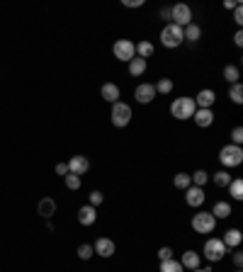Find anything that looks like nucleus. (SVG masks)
<instances>
[{
  "instance_id": "f257e3e1",
  "label": "nucleus",
  "mask_w": 243,
  "mask_h": 272,
  "mask_svg": "<svg viewBox=\"0 0 243 272\" xmlns=\"http://www.w3.org/2000/svg\"><path fill=\"white\" fill-rule=\"evenodd\" d=\"M226 253H229V248L224 245V241L221 238H214V236H209L205 241V248H202V255H205L209 263H221L226 258Z\"/></svg>"
},
{
  "instance_id": "f03ea898",
  "label": "nucleus",
  "mask_w": 243,
  "mask_h": 272,
  "mask_svg": "<svg viewBox=\"0 0 243 272\" xmlns=\"http://www.w3.org/2000/svg\"><path fill=\"white\" fill-rule=\"evenodd\" d=\"M197 104L192 97H175L173 102H170V114L178 119V122H185V119H192V114H195Z\"/></svg>"
},
{
  "instance_id": "7ed1b4c3",
  "label": "nucleus",
  "mask_w": 243,
  "mask_h": 272,
  "mask_svg": "<svg viewBox=\"0 0 243 272\" xmlns=\"http://www.w3.org/2000/svg\"><path fill=\"white\" fill-rule=\"evenodd\" d=\"M219 163L224 165V170L238 168V165L243 163V149L241 146H234V143L221 146V151H219Z\"/></svg>"
},
{
  "instance_id": "20e7f679",
  "label": "nucleus",
  "mask_w": 243,
  "mask_h": 272,
  "mask_svg": "<svg viewBox=\"0 0 243 272\" xmlns=\"http://www.w3.org/2000/svg\"><path fill=\"white\" fill-rule=\"evenodd\" d=\"M131 117H134V112H131V104L121 102V100H119V102H114L112 110H110V122H112V127H117V129L129 127Z\"/></svg>"
},
{
  "instance_id": "39448f33",
  "label": "nucleus",
  "mask_w": 243,
  "mask_h": 272,
  "mask_svg": "<svg viewBox=\"0 0 243 272\" xmlns=\"http://www.w3.org/2000/svg\"><path fill=\"white\" fill-rule=\"evenodd\" d=\"M183 41H185V39H183V27L168 22L166 27L160 29V44H163L166 49H178Z\"/></svg>"
},
{
  "instance_id": "423d86ee",
  "label": "nucleus",
  "mask_w": 243,
  "mask_h": 272,
  "mask_svg": "<svg viewBox=\"0 0 243 272\" xmlns=\"http://www.w3.org/2000/svg\"><path fill=\"white\" fill-rule=\"evenodd\" d=\"M190 226H192V231H195V234H214L216 219L212 216V212H197V214L192 216Z\"/></svg>"
},
{
  "instance_id": "0eeeda50",
  "label": "nucleus",
  "mask_w": 243,
  "mask_h": 272,
  "mask_svg": "<svg viewBox=\"0 0 243 272\" xmlns=\"http://www.w3.org/2000/svg\"><path fill=\"white\" fill-rule=\"evenodd\" d=\"M170 22L185 29L187 25L192 22V8H190V5H185V3H175V5L170 8Z\"/></svg>"
},
{
  "instance_id": "6e6552de",
  "label": "nucleus",
  "mask_w": 243,
  "mask_h": 272,
  "mask_svg": "<svg viewBox=\"0 0 243 272\" xmlns=\"http://www.w3.org/2000/svg\"><path fill=\"white\" fill-rule=\"evenodd\" d=\"M112 54L117 61H124V64H129L131 58L136 56V49H134V41L131 39H117L112 44Z\"/></svg>"
},
{
  "instance_id": "1a4fd4ad",
  "label": "nucleus",
  "mask_w": 243,
  "mask_h": 272,
  "mask_svg": "<svg viewBox=\"0 0 243 272\" xmlns=\"http://www.w3.org/2000/svg\"><path fill=\"white\" fill-rule=\"evenodd\" d=\"M93 250H95V255H100V258H112V255L117 253V245H114L112 238L100 236V238L93 243Z\"/></svg>"
},
{
  "instance_id": "9d476101",
  "label": "nucleus",
  "mask_w": 243,
  "mask_h": 272,
  "mask_svg": "<svg viewBox=\"0 0 243 272\" xmlns=\"http://www.w3.org/2000/svg\"><path fill=\"white\" fill-rule=\"evenodd\" d=\"M134 97H136L139 104H151L156 100V88H153V83H139L136 90H134Z\"/></svg>"
},
{
  "instance_id": "9b49d317",
  "label": "nucleus",
  "mask_w": 243,
  "mask_h": 272,
  "mask_svg": "<svg viewBox=\"0 0 243 272\" xmlns=\"http://www.w3.org/2000/svg\"><path fill=\"white\" fill-rule=\"evenodd\" d=\"M205 187H197V185H190V187L185 190V202L187 206H192V209H199V206L205 204Z\"/></svg>"
},
{
  "instance_id": "f8f14e48",
  "label": "nucleus",
  "mask_w": 243,
  "mask_h": 272,
  "mask_svg": "<svg viewBox=\"0 0 243 272\" xmlns=\"http://www.w3.org/2000/svg\"><path fill=\"white\" fill-rule=\"evenodd\" d=\"M192 100H195L197 110H212V104L216 102V93L212 90V88H202V90H199Z\"/></svg>"
},
{
  "instance_id": "ddd939ff",
  "label": "nucleus",
  "mask_w": 243,
  "mask_h": 272,
  "mask_svg": "<svg viewBox=\"0 0 243 272\" xmlns=\"http://www.w3.org/2000/svg\"><path fill=\"white\" fill-rule=\"evenodd\" d=\"M66 165H68V173L85 175V173L90 170V160H88V156H71V160H68Z\"/></svg>"
},
{
  "instance_id": "4468645a",
  "label": "nucleus",
  "mask_w": 243,
  "mask_h": 272,
  "mask_svg": "<svg viewBox=\"0 0 243 272\" xmlns=\"http://www.w3.org/2000/svg\"><path fill=\"white\" fill-rule=\"evenodd\" d=\"M199 263H202V255L197 253V250H192V248H190V250H185V253H183V258H180V265H183V270H197V267H199Z\"/></svg>"
},
{
  "instance_id": "2eb2a0df",
  "label": "nucleus",
  "mask_w": 243,
  "mask_h": 272,
  "mask_svg": "<svg viewBox=\"0 0 243 272\" xmlns=\"http://www.w3.org/2000/svg\"><path fill=\"white\" fill-rule=\"evenodd\" d=\"M100 95H103V100L105 102H119V97H121V90H119V85L117 83H105L103 88H100Z\"/></svg>"
},
{
  "instance_id": "dca6fc26",
  "label": "nucleus",
  "mask_w": 243,
  "mask_h": 272,
  "mask_svg": "<svg viewBox=\"0 0 243 272\" xmlns=\"http://www.w3.org/2000/svg\"><path fill=\"white\" fill-rule=\"evenodd\" d=\"M192 122L199 127V129H207L214 124V110H195L192 114Z\"/></svg>"
},
{
  "instance_id": "f3484780",
  "label": "nucleus",
  "mask_w": 243,
  "mask_h": 272,
  "mask_svg": "<svg viewBox=\"0 0 243 272\" xmlns=\"http://www.w3.org/2000/svg\"><path fill=\"white\" fill-rule=\"evenodd\" d=\"M95 221H97V209L90 204H83L80 209H78V224L83 226H93Z\"/></svg>"
},
{
  "instance_id": "a211bd4d",
  "label": "nucleus",
  "mask_w": 243,
  "mask_h": 272,
  "mask_svg": "<svg viewBox=\"0 0 243 272\" xmlns=\"http://www.w3.org/2000/svg\"><path fill=\"white\" fill-rule=\"evenodd\" d=\"M37 212L44 219H51V216L56 214V199L54 197H42L39 199V204H37Z\"/></svg>"
},
{
  "instance_id": "6ab92c4d",
  "label": "nucleus",
  "mask_w": 243,
  "mask_h": 272,
  "mask_svg": "<svg viewBox=\"0 0 243 272\" xmlns=\"http://www.w3.org/2000/svg\"><path fill=\"white\" fill-rule=\"evenodd\" d=\"M231 214H234V209H231V204L224 202V199L214 202V206H212V216H214L216 221H219V219H229Z\"/></svg>"
},
{
  "instance_id": "aec40b11",
  "label": "nucleus",
  "mask_w": 243,
  "mask_h": 272,
  "mask_svg": "<svg viewBox=\"0 0 243 272\" xmlns=\"http://www.w3.org/2000/svg\"><path fill=\"white\" fill-rule=\"evenodd\" d=\"M134 49H136V56L139 58H151L153 56V51H156V47H153V41H149V39H141V41H136L134 44Z\"/></svg>"
},
{
  "instance_id": "412c9836",
  "label": "nucleus",
  "mask_w": 243,
  "mask_h": 272,
  "mask_svg": "<svg viewBox=\"0 0 243 272\" xmlns=\"http://www.w3.org/2000/svg\"><path fill=\"white\" fill-rule=\"evenodd\" d=\"M146 66H149V64H146L144 58L134 56V58L129 61V64H127V71H129V75H131V78H139V75H144V73H146Z\"/></svg>"
},
{
  "instance_id": "4be33fe9",
  "label": "nucleus",
  "mask_w": 243,
  "mask_h": 272,
  "mask_svg": "<svg viewBox=\"0 0 243 272\" xmlns=\"http://www.w3.org/2000/svg\"><path fill=\"white\" fill-rule=\"evenodd\" d=\"M221 241H224L226 248H238V245L243 243V234L238 231V228H229V231L224 234V238H221Z\"/></svg>"
},
{
  "instance_id": "5701e85b",
  "label": "nucleus",
  "mask_w": 243,
  "mask_h": 272,
  "mask_svg": "<svg viewBox=\"0 0 243 272\" xmlns=\"http://www.w3.org/2000/svg\"><path fill=\"white\" fill-rule=\"evenodd\" d=\"M199 37H202V27H199V25H195V22H190V25L183 29V39H185V41H190V44L199 41Z\"/></svg>"
},
{
  "instance_id": "b1692460",
  "label": "nucleus",
  "mask_w": 243,
  "mask_h": 272,
  "mask_svg": "<svg viewBox=\"0 0 243 272\" xmlns=\"http://www.w3.org/2000/svg\"><path fill=\"white\" fill-rule=\"evenodd\" d=\"M231 180H234V178H231V175H229V170H224V168L216 170L214 175H212V182H214L216 187H221V190L229 187V182H231Z\"/></svg>"
},
{
  "instance_id": "393cba45",
  "label": "nucleus",
  "mask_w": 243,
  "mask_h": 272,
  "mask_svg": "<svg viewBox=\"0 0 243 272\" xmlns=\"http://www.w3.org/2000/svg\"><path fill=\"white\" fill-rule=\"evenodd\" d=\"M229 195H231V199H236V202H241L243 199V180L241 178H234L231 182H229Z\"/></svg>"
},
{
  "instance_id": "a878e982",
  "label": "nucleus",
  "mask_w": 243,
  "mask_h": 272,
  "mask_svg": "<svg viewBox=\"0 0 243 272\" xmlns=\"http://www.w3.org/2000/svg\"><path fill=\"white\" fill-rule=\"evenodd\" d=\"M158 272H185V270H183V265H180V260H175V258H170V260H163V263L158 265Z\"/></svg>"
},
{
  "instance_id": "bb28decb",
  "label": "nucleus",
  "mask_w": 243,
  "mask_h": 272,
  "mask_svg": "<svg viewBox=\"0 0 243 272\" xmlns=\"http://www.w3.org/2000/svg\"><path fill=\"white\" fill-rule=\"evenodd\" d=\"M153 88H156V95H170L173 93V88H175V83H173L170 78H160Z\"/></svg>"
},
{
  "instance_id": "cd10ccee",
  "label": "nucleus",
  "mask_w": 243,
  "mask_h": 272,
  "mask_svg": "<svg viewBox=\"0 0 243 272\" xmlns=\"http://www.w3.org/2000/svg\"><path fill=\"white\" fill-rule=\"evenodd\" d=\"M238 78H241V73H238V66H234V64H229V66H224V80L229 85L238 83Z\"/></svg>"
},
{
  "instance_id": "c85d7f7f",
  "label": "nucleus",
  "mask_w": 243,
  "mask_h": 272,
  "mask_svg": "<svg viewBox=\"0 0 243 272\" xmlns=\"http://www.w3.org/2000/svg\"><path fill=\"white\" fill-rule=\"evenodd\" d=\"M229 97H231L234 104H243V85L241 83L229 85Z\"/></svg>"
},
{
  "instance_id": "c756f323",
  "label": "nucleus",
  "mask_w": 243,
  "mask_h": 272,
  "mask_svg": "<svg viewBox=\"0 0 243 272\" xmlns=\"http://www.w3.org/2000/svg\"><path fill=\"white\" fill-rule=\"evenodd\" d=\"M173 185H175V190H183V192H185V190L192 185V180H190V173H178V175L173 178Z\"/></svg>"
},
{
  "instance_id": "7c9ffc66",
  "label": "nucleus",
  "mask_w": 243,
  "mask_h": 272,
  "mask_svg": "<svg viewBox=\"0 0 243 272\" xmlns=\"http://www.w3.org/2000/svg\"><path fill=\"white\" fill-rule=\"evenodd\" d=\"M190 180H192V185H197V187H205L207 182H209V173L207 170H195L192 175H190Z\"/></svg>"
},
{
  "instance_id": "2f4dec72",
  "label": "nucleus",
  "mask_w": 243,
  "mask_h": 272,
  "mask_svg": "<svg viewBox=\"0 0 243 272\" xmlns=\"http://www.w3.org/2000/svg\"><path fill=\"white\" fill-rule=\"evenodd\" d=\"M64 182H66V187L71 190V192H75V190H80V185H83V180H80V175H73V173H68V175H64Z\"/></svg>"
},
{
  "instance_id": "473e14b6",
  "label": "nucleus",
  "mask_w": 243,
  "mask_h": 272,
  "mask_svg": "<svg viewBox=\"0 0 243 272\" xmlns=\"http://www.w3.org/2000/svg\"><path fill=\"white\" fill-rule=\"evenodd\" d=\"M103 202H105V195L100 192V190H93V192L88 195V204H90V206H95V209H97V206L103 204Z\"/></svg>"
},
{
  "instance_id": "72a5a7b5",
  "label": "nucleus",
  "mask_w": 243,
  "mask_h": 272,
  "mask_svg": "<svg viewBox=\"0 0 243 272\" xmlns=\"http://www.w3.org/2000/svg\"><path fill=\"white\" fill-rule=\"evenodd\" d=\"M93 245L90 243H83V245H78V258H80V260H90V258H93Z\"/></svg>"
},
{
  "instance_id": "f704fd0d",
  "label": "nucleus",
  "mask_w": 243,
  "mask_h": 272,
  "mask_svg": "<svg viewBox=\"0 0 243 272\" xmlns=\"http://www.w3.org/2000/svg\"><path fill=\"white\" fill-rule=\"evenodd\" d=\"M231 143L234 146H241L243 143V127H234L231 129Z\"/></svg>"
},
{
  "instance_id": "c9c22d12",
  "label": "nucleus",
  "mask_w": 243,
  "mask_h": 272,
  "mask_svg": "<svg viewBox=\"0 0 243 272\" xmlns=\"http://www.w3.org/2000/svg\"><path fill=\"white\" fill-rule=\"evenodd\" d=\"M173 253H175V250H173L170 245H163V248H158V260H160V263H163V260H170Z\"/></svg>"
},
{
  "instance_id": "e433bc0d",
  "label": "nucleus",
  "mask_w": 243,
  "mask_h": 272,
  "mask_svg": "<svg viewBox=\"0 0 243 272\" xmlns=\"http://www.w3.org/2000/svg\"><path fill=\"white\" fill-rule=\"evenodd\" d=\"M121 5H124V8L136 10V8H144V0H121Z\"/></svg>"
},
{
  "instance_id": "4c0bfd02",
  "label": "nucleus",
  "mask_w": 243,
  "mask_h": 272,
  "mask_svg": "<svg viewBox=\"0 0 243 272\" xmlns=\"http://www.w3.org/2000/svg\"><path fill=\"white\" fill-rule=\"evenodd\" d=\"M231 260H234V267H236V270H241V265H243V253H241V250H236V253L231 255Z\"/></svg>"
},
{
  "instance_id": "58836bf2",
  "label": "nucleus",
  "mask_w": 243,
  "mask_h": 272,
  "mask_svg": "<svg viewBox=\"0 0 243 272\" xmlns=\"http://www.w3.org/2000/svg\"><path fill=\"white\" fill-rule=\"evenodd\" d=\"M234 22H236V25H238V27H241V25H243V10H241V5H238V8L234 10Z\"/></svg>"
},
{
  "instance_id": "ea45409f",
  "label": "nucleus",
  "mask_w": 243,
  "mask_h": 272,
  "mask_svg": "<svg viewBox=\"0 0 243 272\" xmlns=\"http://www.w3.org/2000/svg\"><path fill=\"white\" fill-rule=\"evenodd\" d=\"M56 175H61V178H64V175H68V165H66V163H56Z\"/></svg>"
},
{
  "instance_id": "a19ab883",
  "label": "nucleus",
  "mask_w": 243,
  "mask_h": 272,
  "mask_svg": "<svg viewBox=\"0 0 243 272\" xmlns=\"http://www.w3.org/2000/svg\"><path fill=\"white\" fill-rule=\"evenodd\" d=\"M238 5H241L238 0H224V10H236Z\"/></svg>"
},
{
  "instance_id": "79ce46f5",
  "label": "nucleus",
  "mask_w": 243,
  "mask_h": 272,
  "mask_svg": "<svg viewBox=\"0 0 243 272\" xmlns=\"http://www.w3.org/2000/svg\"><path fill=\"white\" fill-rule=\"evenodd\" d=\"M234 44H236V47H243V32H241V29L234 34Z\"/></svg>"
},
{
  "instance_id": "37998d69",
  "label": "nucleus",
  "mask_w": 243,
  "mask_h": 272,
  "mask_svg": "<svg viewBox=\"0 0 243 272\" xmlns=\"http://www.w3.org/2000/svg\"><path fill=\"white\" fill-rule=\"evenodd\" d=\"M160 17L166 19V25H168V22H170V10H168V8H163V10H160Z\"/></svg>"
},
{
  "instance_id": "c03bdc74",
  "label": "nucleus",
  "mask_w": 243,
  "mask_h": 272,
  "mask_svg": "<svg viewBox=\"0 0 243 272\" xmlns=\"http://www.w3.org/2000/svg\"><path fill=\"white\" fill-rule=\"evenodd\" d=\"M192 272H212L209 267H197V270H192Z\"/></svg>"
},
{
  "instance_id": "a18cd8bd",
  "label": "nucleus",
  "mask_w": 243,
  "mask_h": 272,
  "mask_svg": "<svg viewBox=\"0 0 243 272\" xmlns=\"http://www.w3.org/2000/svg\"><path fill=\"white\" fill-rule=\"evenodd\" d=\"M236 272H241V270H236Z\"/></svg>"
}]
</instances>
